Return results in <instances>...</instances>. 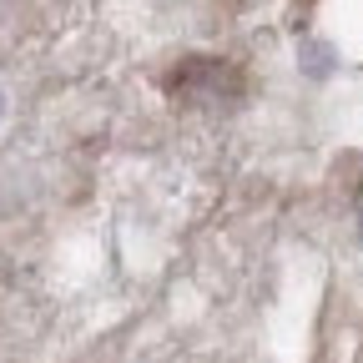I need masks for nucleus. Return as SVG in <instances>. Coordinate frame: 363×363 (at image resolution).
I'll use <instances>...</instances> for the list:
<instances>
[{"label":"nucleus","instance_id":"f257e3e1","mask_svg":"<svg viewBox=\"0 0 363 363\" xmlns=\"http://www.w3.org/2000/svg\"><path fill=\"white\" fill-rule=\"evenodd\" d=\"M6 106H11V101H6V86H0V121H6Z\"/></svg>","mask_w":363,"mask_h":363},{"label":"nucleus","instance_id":"7ed1b4c3","mask_svg":"<svg viewBox=\"0 0 363 363\" xmlns=\"http://www.w3.org/2000/svg\"><path fill=\"white\" fill-rule=\"evenodd\" d=\"M0 11H6V0H0Z\"/></svg>","mask_w":363,"mask_h":363},{"label":"nucleus","instance_id":"f03ea898","mask_svg":"<svg viewBox=\"0 0 363 363\" xmlns=\"http://www.w3.org/2000/svg\"><path fill=\"white\" fill-rule=\"evenodd\" d=\"M298 6H313V0H298Z\"/></svg>","mask_w":363,"mask_h":363}]
</instances>
